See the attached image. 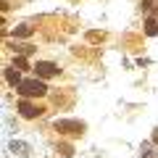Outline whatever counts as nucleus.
Segmentation results:
<instances>
[{
    "label": "nucleus",
    "mask_w": 158,
    "mask_h": 158,
    "mask_svg": "<svg viewBox=\"0 0 158 158\" xmlns=\"http://www.w3.org/2000/svg\"><path fill=\"white\" fill-rule=\"evenodd\" d=\"M58 153H61V156H74V148L71 145H69V142H61V145H58Z\"/></svg>",
    "instance_id": "obj_11"
},
{
    "label": "nucleus",
    "mask_w": 158,
    "mask_h": 158,
    "mask_svg": "<svg viewBox=\"0 0 158 158\" xmlns=\"http://www.w3.org/2000/svg\"><path fill=\"white\" fill-rule=\"evenodd\" d=\"M19 113H21L24 118H37V116H42V113H45V108L34 106L29 98H21V100H19Z\"/></svg>",
    "instance_id": "obj_4"
},
{
    "label": "nucleus",
    "mask_w": 158,
    "mask_h": 158,
    "mask_svg": "<svg viewBox=\"0 0 158 158\" xmlns=\"http://www.w3.org/2000/svg\"><path fill=\"white\" fill-rule=\"evenodd\" d=\"M16 92L21 98H42V95H48V85H45V79H24L21 85L16 87Z\"/></svg>",
    "instance_id": "obj_1"
},
{
    "label": "nucleus",
    "mask_w": 158,
    "mask_h": 158,
    "mask_svg": "<svg viewBox=\"0 0 158 158\" xmlns=\"http://www.w3.org/2000/svg\"><path fill=\"white\" fill-rule=\"evenodd\" d=\"M103 40H106V32H98V29L87 32V42H103Z\"/></svg>",
    "instance_id": "obj_8"
},
{
    "label": "nucleus",
    "mask_w": 158,
    "mask_h": 158,
    "mask_svg": "<svg viewBox=\"0 0 158 158\" xmlns=\"http://www.w3.org/2000/svg\"><path fill=\"white\" fill-rule=\"evenodd\" d=\"M6 79H8V85H11L13 90H16V87H19V85L24 82V79H21V74H19V69H16V66H13V69H6Z\"/></svg>",
    "instance_id": "obj_5"
},
{
    "label": "nucleus",
    "mask_w": 158,
    "mask_h": 158,
    "mask_svg": "<svg viewBox=\"0 0 158 158\" xmlns=\"http://www.w3.org/2000/svg\"><path fill=\"white\" fill-rule=\"evenodd\" d=\"M13 50H19L21 56H32V53H37V48L34 45H13Z\"/></svg>",
    "instance_id": "obj_10"
},
{
    "label": "nucleus",
    "mask_w": 158,
    "mask_h": 158,
    "mask_svg": "<svg viewBox=\"0 0 158 158\" xmlns=\"http://www.w3.org/2000/svg\"><path fill=\"white\" fill-rule=\"evenodd\" d=\"M145 34H148V37L158 34V19H156V16H150V19L145 21Z\"/></svg>",
    "instance_id": "obj_7"
},
{
    "label": "nucleus",
    "mask_w": 158,
    "mask_h": 158,
    "mask_svg": "<svg viewBox=\"0 0 158 158\" xmlns=\"http://www.w3.org/2000/svg\"><path fill=\"white\" fill-rule=\"evenodd\" d=\"M32 34H34L32 24H19V27L13 29V37H32Z\"/></svg>",
    "instance_id": "obj_6"
},
{
    "label": "nucleus",
    "mask_w": 158,
    "mask_h": 158,
    "mask_svg": "<svg viewBox=\"0 0 158 158\" xmlns=\"http://www.w3.org/2000/svg\"><path fill=\"white\" fill-rule=\"evenodd\" d=\"M153 142H156V145H158V129L153 132Z\"/></svg>",
    "instance_id": "obj_12"
},
{
    "label": "nucleus",
    "mask_w": 158,
    "mask_h": 158,
    "mask_svg": "<svg viewBox=\"0 0 158 158\" xmlns=\"http://www.w3.org/2000/svg\"><path fill=\"white\" fill-rule=\"evenodd\" d=\"M56 132H61V135H69V137H79L82 132L87 129L85 121H77V118H56Z\"/></svg>",
    "instance_id": "obj_2"
},
{
    "label": "nucleus",
    "mask_w": 158,
    "mask_h": 158,
    "mask_svg": "<svg viewBox=\"0 0 158 158\" xmlns=\"http://www.w3.org/2000/svg\"><path fill=\"white\" fill-rule=\"evenodd\" d=\"M32 69H34V74H37L40 79H50V77H58V71H61V69H58L53 61H37Z\"/></svg>",
    "instance_id": "obj_3"
},
{
    "label": "nucleus",
    "mask_w": 158,
    "mask_h": 158,
    "mask_svg": "<svg viewBox=\"0 0 158 158\" xmlns=\"http://www.w3.org/2000/svg\"><path fill=\"white\" fill-rule=\"evenodd\" d=\"M13 66H16L19 71H29V61H27L24 56H16V58H13Z\"/></svg>",
    "instance_id": "obj_9"
}]
</instances>
